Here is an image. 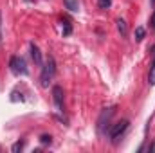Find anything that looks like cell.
Here are the masks:
<instances>
[{
	"instance_id": "obj_15",
	"label": "cell",
	"mask_w": 155,
	"mask_h": 153,
	"mask_svg": "<svg viewBox=\"0 0 155 153\" xmlns=\"http://www.w3.org/2000/svg\"><path fill=\"white\" fill-rule=\"evenodd\" d=\"M0 43H2V11H0Z\"/></svg>"
},
{
	"instance_id": "obj_4",
	"label": "cell",
	"mask_w": 155,
	"mask_h": 153,
	"mask_svg": "<svg viewBox=\"0 0 155 153\" xmlns=\"http://www.w3.org/2000/svg\"><path fill=\"white\" fill-rule=\"evenodd\" d=\"M114 112H116V108L112 106V108H107V110H103V114L99 115V119H97V130H99V133L105 130V126L107 128H110V117L114 115Z\"/></svg>"
},
{
	"instance_id": "obj_6",
	"label": "cell",
	"mask_w": 155,
	"mask_h": 153,
	"mask_svg": "<svg viewBox=\"0 0 155 153\" xmlns=\"http://www.w3.org/2000/svg\"><path fill=\"white\" fill-rule=\"evenodd\" d=\"M29 50H31V58H33V61H35L36 65H43V60H41V52H40V49L36 47V45H35V43H31Z\"/></svg>"
},
{
	"instance_id": "obj_7",
	"label": "cell",
	"mask_w": 155,
	"mask_h": 153,
	"mask_svg": "<svg viewBox=\"0 0 155 153\" xmlns=\"http://www.w3.org/2000/svg\"><path fill=\"white\" fill-rule=\"evenodd\" d=\"M116 24H117V31L121 33V36H126V34H128V29H126V22H124L123 18H119Z\"/></svg>"
},
{
	"instance_id": "obj_5",
	"label": "cell",
	"mask_w": 155,
	"mask_h": 153,
	"mask_svg": "<svg viewBox=\"0 0 155 153\" xmlns=\"http://www.w3.org/2000/svg\"><path fill=\"white\" fill-rule=\"evenodd\" d=\"M52 99H54L56 108L61 112V108H63V88L60 85H54L52 86Z\"/></svg>"
},
{
	"instance_id": "obj_17",
	"label": "cell",
	"mask_w": 155,
	"mask_h": 153,
	"mask_svg": "<svg viewBox=\"0 0 155 153\" xmlns=\"http://www.w3.org/2000/svg\"><path fill=\"white\" fill-rule=\"evenodd\" d=\"M150 153H155V144L153 146H150Z\"/></svg>"
},
{
	"instance_id": "obj_12",
	"label": "cell",
	"mask_w": 155,
	"mask_h": 153,
	"mask_svg": "<svg viewBox=\"0 0 155 153\" xmlns=\"http://www.w3.org/2000/svg\"><path fill=\"white\" fill-rule=\"evenodd\" d=\"M24 144H25L24 141H20V142H16V144H13V151H15V153L22 151V150H24Z\"/></svg>"
},
{
	"instance_id": "obj_16",
	"label": "cell",
	"mask_w": 155,
	"mask_h": 153,
	"mask_svg": "<svg viewBox=\"0 0 155 153\" xmlns=\"http://www.w3.org/2000/svg\"><path fill=\"white\" fill-rule=\"evenodd\" d=\"M152 27L155 29V11H153V15H152Z\"/></svg>"
},
{
	"instance_id": "obj_11",
	"label": "cell",
	"mask_w": 155,
	"mask_h": 153,
	"mask_svg": "<svg viewBox=\"0 0 155 153\" xmlns=\"http://www.w3.org/2000/svg\"><path fill=\"white\" fill-rule=\"evenodd\" d=\"M40 142H41V144H51V142H52V137L47 135V133H43V135L40 137Z\"/></svg>"
},
{
	"instance_id": "obj_3",
	"label": "cell",
	"mask_w": 155,
	"mask_h": 153,
	"mask_svg": "<svg viewBox=\"0 0 155 153\" xmlns=\"http://www.w3.org/2000/svg\"><path fill=\"white\" fill-rule=\"evenodd\" d=\"M126 128H128V121H126V119H123V121H119L116 124H112V126L108 128V137H110V141L116 142L117 139L126 132Z\"/></svg>"
},
{
	"instance_id": "obj_13",
	"label": "cell",
	"mask_w": 155,
	"mask_h": 153,
	"mask_svg": "<svg viewBox=\"0 0 155 153\" xmlns=\"http://www.w3.org/2000/svg\"><path fill=\"white\" fill-rule=\"evenodd\" d=\"M112 5V0H99V7L101 9H108Z\"/></svg>"
},
{
	"instance_id": "obj_14",
	"label": "cell",
	"mask_w": 155,
	"mask_h": 153,
	"mask_svg": "<svg viewBox=\"0 0 155 153\" xmlns=\"http://www.w3.org/2000/svg\"><path fill=\"white\" fill-rule=\"evenodd\" d=\"M63 24H65V29H63V34H71V33H72V27H71V24H69V20H65Z\"/></svg>"
},
{
	"instance_id": "obj_10",
	"label": "cell",
	"mask_w": 155,
	"mask_h": 153,
	"mask_svg": "<svg viewBox=\"0 0 155 153\" xmlns=\"http://www.w3.org/2000/svg\"><path fill=\"white\" fill-rule=\"evenodd\" d=\"M143 38H144V29H143V27H137V29H135V40L141 41Z\"/></svg>"
},
{
	"instance_id": "obj_8",
	"label": "cell",
	"mask_w": 155,
	"mask_h": 153,
	"mask_svg": "<svg viewBox=\"0 0 155 153\" xmlns=\"http://www.w3.org/2000/svg\"><path fill=\"white\" fill-rule=\"evenodd\" d=\"M65 4H67V9H71V11H78V7H79L78 0H65Z\"/></svg>"
},
{
	"instance_id": "obj_1",
	"label": "cell",
	"mask_w": 155,
	"mask_h": 153,
	"mask_svg": "<svg viewBox=\"0 0 155 153\" xmlns=\"http://www.w3.org/2000/svg\"><path fill=\"white\" fill-rule=\"evenodd\" d=\"M56 74V61L52 56L47 58V61L41 65V74H40V83L41 86H49V83L52 81V77Z\"/></svg>"
},
{
	"instance_id": "obj_18",
	"label": "cell",
	"mask_w": 155,
	"mask_h": 153,
	"mask_svg": "<svg viewBox=\"0 0 155 153\" xmlns=\"http://www.w3.org/2000/svg\"><path fill=\"white\" fill-rule=\"evenodd\" d=\"M152 2H155V0H152Z\"/></svg>"
},
{
	"instance_id": "obj_2",
	"label": "cell",
	"mask_w": 155,
	"mask_h": 153,
	"mask_svg": "<svg viewBox=\"0 0 155 153\" xmlns=\"http://www.w3.org/2000/svg\"><path fill=\"white\" fill-rule=\"evenodd\" d=\"M9 69H11V72L16 74V76H27V74H29V69H27L25 60H24L22 56H13V58L9 60Z\"/></svg>"
},
{
	"instance_id": "obj_9",
	"label": "cell",
	"mask_w": 155,
	"mask_h": 153,
	"mask_svg": "<svg viewBox=\"0 0 155 153\" xmlns=\"http://www.w3.org/2000/svg\"><path fill=\"white\" fill-rule=\"evenodd\" d=\"M148 81H150V85H155V60H153V63H152V67H150V76H148Z\"/></svg>"
}]
</instances>
